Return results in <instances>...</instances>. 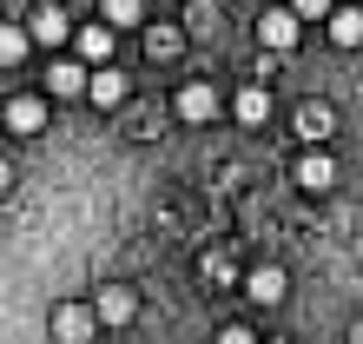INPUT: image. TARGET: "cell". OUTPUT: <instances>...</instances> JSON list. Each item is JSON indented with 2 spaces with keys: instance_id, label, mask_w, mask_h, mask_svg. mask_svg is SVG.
<instances>
[{
  "instance_id": "obj_12",
  "label": "cell",
  "mask_w": 363,
  "mask_h": 344,
  "mask_svg": "<svg viewBox=\"0 0 363 344\" xmlns=\"http://www.w3.org/2000/svg\"><path fill=\"white\" fill-rule=\"evenodd\" d=\"M7 126H13V133H40V126H47V100L20 93V100L7 106Z\"/></svg>"
},
{
  "instance_id": "obj_8",
  "label": "cell",
  "mask_w": 363,
  "mask_h": 344,
  "mask_svg": "<svg viewBox=\"0 0 363 344\" xmlns=\"http://www.w3.org/2000/svg\"><path fill=\"white\" fill-rule=\"evenodd\" d=\"M86 100L99 106V113L125 106V73H119V67H99V73H93V86H86Z\"/></svg>"
},
{
  "instance_id": "obj_5",
  "label": "cell",
  "mask_w": 363,
  "mask_h": 344,
  "mask_svg": "<svg viewBox=\"0 0 363 344\" xmlns=\"http://www.w3.org/2000/svg\"><path fill=\"white\" fill-rule=\"evenodd\" d=\"M330 133H337V113H330L324 100H304V106H297V139H304L311 153H324Z\"/></svg>"
},
{
  "instance_id": "obj_22",
  "label": "cell",
  "mask_w": 363,
  "mask_h": 344,
  "mask_svg": "<svg viewBox=\"0 0 363 344\" xmlns=\"http://www.w3.org/2000/svg\"><path fill=\"white\" fill-rule=\"evenodd\" d=\"M271 344H284V338H271Z\"/></svg>"
},
{
  "instance_id": "obj_15",
  "label": "cell",
  "mask_w": 363,
  "mask_h": 344,
  "mask_svg": "<svg viewBox=\"0 0 363 344\" xmlns=\"http://www.w3.org/2000/svg\"><path fill=\"white\" fill-rule=\"evenodd\" d=\"M27 47H33L27 27H0V60H7V67H20V60H27Z\"/></svg>"
},
{
  "instance_id": "obj_1",
  "label": "cell",
  "mask_w": 363,
  "mask_h": 344,
  "mask_svg": "<svg viewBox=\"0 0 363 344\" xmlns=\"http://www.w3.org/2000/svg\"><path fill=\"white\" fill-rule=\"evenodd\" d=\"M297 33H304V20H297L291 7H264V14H258V40H264L271 53H291Z\"/></svg>"
},
{
  "instance_id": "obj_16",
  "label": "cell",
  "mask_w": 363,
  "mask_h": 344,
  "mask_svg": "<svg viewBox=\"0 0 363 344\" xmlns=\"http://www.w3.org/2000/svg\"><path fill=\"white\" fill-rule=\"evenodd\" d=\"M185 33H191V40H211V33H218V7H211V0H199V7L185 14Z\"/></svg>"
},
{
  "instance_id": "obj_2",
  "label": "cell",
  "mask_w": 363,
  "mask_h": 344,
  "mask_svg": "<svg viewBox=\"0 0 363 344\" xmlns=\"http://www.w3.org/2000/svg\"><path fill=\"white\" fill-rule=\"evenodd\" d=\"M93 311H99L106 331H119V325H133V318H139V291H133V285H106V291L93 298Z\"/></svg>"
},
{
  "instance_id": "obj_9",
  "label": "cell",
  "mask_w": 363,
  "mask_h": 344,
  "mask_svg": "<svg viewBox=\"0 0 363 344\" xmlns=\"http://www.w3.org/2000/svg\"><path fill=\"white\" fill-rule=\"evenodd\" d=\"M284 285H291V278H284V265H258V272L245 278L251 305H277V298H284Z\"/></svg>"
},
{
  "instance_id": "obj_21",
  "label": "cell",
  "mask_w": 363,
  "mask_h": 344,
  "mask_svg": "<svg viewBox=\"0 0 363 344\" xmlns=\"http://www.w3.org/2000/svg\"><path fill=\"white\" fill-rule=\"evenodd\" d=\"M350 344H363V318H357V325H350Z\"/></svg>"
},
{
  "instance_id": "obj_11",
  "label": "cell",
  "mask_w": 363,
  "mask_h": 344,
  "mask_svg": "<svg viewBox=\"0 0 363 344\" xmlns=\"http://www.w3.org/2000/svg\"><path fill=\"white\" fill-rule=\"evenodd\" d=\"M86 86H93V67H86V60H53V93L60 100L86 93Z\"/></svg>"
},
{
  "instance_id": "obj_6",
  "label": "cell",
  "mask_w": 363,
  "mask_h": 344,
  "mask_svg": "<svg viewBox=\"0 0 363 344\" xmlns=\"http://www.w3.org/2000/svg\"><path fill=\"white\" fill-rule=\"evenodd\" d=\"M211 113H218V86H211V80H185V86H179V119L199 126V119H211Z\"/></svg>"
},
{
  "instance_id": "obj_19",
  "label": "cell",
  "mask_w": 363,
  "mask_h": 344,
  "mask_svg": "<svg viewBox=\"0 0 363 344\" xmlns=\"http://www.w3.org/2000/svg\"><path fill=\"white\" fill-rule=\"evenodd\" d=\"M291 14H297V20H337L330 0H291Z\"/></svg>"
},
{
  "instance_id": "obj_3",
  "label": "cell",
  "mask_w": 363,
  "mask_h": 344,
  "mask_svg": "<svg viewBox=\"0 0 363 344\" xmlns=\"http://www.w3.org/2000/svg\"><path fill=\"white\" fill-rule=\"evenodd\" d=\"M27 33L40 40V47H60V40H79V27L67 20V7H53V0H47V7H33V14H27Z\"/></svg>"
},
{
  "instance_id": "obj_17",
  "label": "cell",
  "mask_w": 363,
  "mask_h": 344,
  "mask_svg": "<svg viewBox=\"0 0 363 344\" xmlns=\"http://www.w3.org/2000/svg\"><path fill=\"white\" fill-rule=\"evenodd\" d=\"M139 0H99V20H113V27H139Z\"/></svg>"
},
{
  "instance_id": "obj_7",
  "label": "cell",
  "mask_w": 363,
  "mask_h": 344,
  "mask_svg": "<svg viewBox=\"0 0 363 344\" xmlns=\"http://www.w3.org/2000/svg\"><path fill=\"white\" fill-rule=\"evenodd\" d=\"M73 47H79V60H86L93 73H99V67H113V27H106V20H99V27H79Z\"/></svg>"
},
{
  "instance_id": "obj_14",
  "label": "cell",
  "mask_w": 363,
  "mask_h": 344,
  "mask_svg": "<svg viewBox=\"0 0 363 344\" xmlns=\"http://www.w3.org/2000/svg\"><path fill=\"white\" fill-rule=\"evenodd\" d=\"M330 40H337V47H363V7H337Z\"/></svg>"
},
{
  "instance_id": "obj_13",
  "label": "cell",
  "mask_w": 363,
  "mask_h": 344,
  "mask_svg": "<svg viewBox=\"0 0 363 344\" xmlns=\"http://www.w3.org/2000/svg\"><path fill=\"white\" fill-rule=\"evenodd\" d=\"M231 113H238L245 126H264V119H271V93H264V86H238V100H231Z\"/></svg>"
},
{
  "instance_id": "obj_20",
  "label": "cell",
  "mask_w": 363,
  "mask_h": 344,
  "mask_svg": "<svg viewBox=\"0 0 363 344\" xmlns=\"http://www.w3.org/2000/svg\"><path fill=\"white\" fill-rule=\"evenodd\" d=\"M218 344H258V338H251L245 325H225V331H218Z\"/></svg>"
},
{
  "instance_id": "obj_18",
  "label": "cell",
  "mask_w": 363,
  "mask_h": 344,
  "mask_svg": "<svg viewBox=\"0 0 363 344\" xmlns=\"http://www.w3.org/2000/svg\"><path fill=\"white\" fill-rule=\"evenodd\" d=\"M145 53H152V60H172L179 53V33L172 27H152V33H145Z\"/></svg>"
},
{
  "instance_id": "obj_10",
  "label": "cell",
  "mask_w": 363,
  "mask_h": 344,
  "mask_svg": "<svg viewBox=\"0 0 363 344\" xmlns=\"http://www.w3.org/2000/svg\"><path fill=\"white\" fill-rule=\"evenodd\" d=\"M297 186H304V192H330V186H337L330 153H304V159H297Z\"/></svg>"
},
{
  "instance_id": "obj_4",
  "label": "cell",
  "mask_w": 363,
  "mask_h": 344,
  "mask_svg": "<svg viewBox=\"0 0 363 344\" xmlns=\"http://www.w3.org/2000/svg\"><path fill=\"white\" fill-rule=\"evenodd\" d=\"M93 331H99V311L93 305H60L53 311V338L60 344H93Z\"/></svg>"
}]
</instances>
